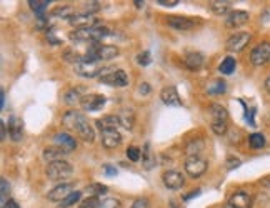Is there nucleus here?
<instances>
[{"label": "nucleus", "mask_w": 270, "mask_h": 208, "mask_svg": "<svg viewBox=\"0 0 270 208\" xmlns=\"http://www.w3.org/2000/svg\"><path fill=\"white\" fill-rule=\"evenodd\" d=\"M100 140H102V145L105 148L114 150V148L120 147L122 135L117 129H105V130H100Z\"/></svg>", "instance_id": "nucleus-10"}, {"label": "nucleus", "mask_w": 270, "mask_h": 208, "mask_svg": "<svg viewBox=\"0 0 270 208\" xmlns=\"http://www.w3.org/2000/svg\"><path fill=\"white\" fill-rule=\"evenodd\" d=\"M270 60V44L268 42H260L250 52V62L255 67H262Z\"/></svg>", "instance_id": "nucleus-9"}, {"label": "nucleus", "mask_w": 270, "mask_h": 208, "mask_svg": "<svg viewBox=\"0 0 270 208\" xmlns=\"http://www.w3.org/2000/svg\"><path fill=\"white\" fill-rule=\"evenodd\" d=\"M184 168L189 177L200 178L207 172V162L200 157H187V160H185V163H184Z\"/></svg>", "instance_id": "nucleus-7"}, {"label": "nucleus", "mask_w": 270, "mask_h": 208, "mask_svg": "<svg viewBox=\"0 0 270 208\" xmlns=\"http://www.w3.org/2000/svg\"><path fill=\"white\" fill-rule=\"evenodd\" d=\"M80 198H82V191H72L70 195L67 196L65 200H62L60 201V208H70L72 205H75V203H78V201H80Z\"/></svg>", "instance_id": "nucleus-34"}, {"label": "nucleus", "mask_w": 270, "mask_h": 208, "mask_svg": "<svg viewBox=\"0 0 270 208\" xmlns=\"http://www.w3.org/2000/svg\"><path fill=\"white\" fill-rule=\"evenodd\" d=\"M119 55V49L115 45H105V44H92L82 57V62H102V60H112Z\"/></svg>", "instance_id": "nucleus-2"}, {"label": "nucleus", "mask_w": 270, "mask_h": 208, "mask_svg": "<svg viewBox=\"0 0 270 208\" xmlns=\"http://www.w3.org/2000/svg\"><path fill=\"white\" fill-rule=\"evenodd\" d=\"M0 130H2V140L7 138V125H5V122H0Z\"/></svg>", "instance_id": "nucleus-50"}, {"label": "nucleus", "mask_w": 270, "mask_h": 208, "mask_svg": "<svg viewBox=\"0 0 270 208\" xmlns=\"http://www.w3.org/2000/svg\"><path fill=\"white\" fill-rule=\"evenodd\" d=\"M99 82L104 83V85H109V87H127L129 85V75L117 68V70H112V72H107V68H105V72L102 75L99 77Z\"/></svg>", "instance_id": "nucleus-5"}, {"label": "nucleus", "mask_w": 270, "mask_h": 208, "mask_svg": "<svg viewBox=\"0 0 270 208\" xmlns=\"http://www.w3.org/2000/svg\"><path fill=\"white\" fill-rule=\"evenodd\" d=\"M97 127L99 130H105V129H117V125H120V120H119V115H107V117H102L99 119L97 122Z\"/></svg>", "instance_id": "nucleus-24"}, {"label": "nucleus", "mask_w": 270, "mask_h": 208, "mask_svg": "<svg viewBox=\"0 0 270 208\" xmlns=\"http://www.w3.org/2000/svg\"><path fill=\"white\" fill-rule=\"evenodd\" d=\"M112 35L107 27H92V29H75L70 32V40L72 42H92L97 44L99 40L105 39V37Z\"/></svg>", "instance_id": "nucleus-3"}, {"label": "nucleus", "mask_w": 270, "mask_h": 208, "mask_svg": "<svg viewBox=\"0 0 270 208\" xmlns=\"http://www.w3.org/2000/svg\"><path fill=\"white\" fill-rule=\"evenodd\" d=\"M139 92L142 93V95H147V93H149L150 92V85L149 83H140V87H139Z\"/></svg>", "instance_id": "nucleus-48"}, {"label": "nucleus", "mask_w": 270, "mask_h": 208, "mask_svg": "<svg viewBox=\"0 0 270 208\" xmlns=\"http://www.w3.org/2000/svg\"><path fill=\"white\" fill-rule=\"evenodd\" d=\"M83 191H87L88 196H97L99 198L100 195L107 193V186L102 185V183H90V185H87V188Z\"/></svg>", "instance_id": "nucleus-31"}, {"label": "nucleus", "mask_w": 270, "mask_h": 208, "mask_svg": "<svg viewBox=\"0 0 270 208\" xmlns=\"http://www.w3.org/2000/svg\"><path fill=\"white\" fill-rule=\"evenodd\" d=\"M63 102H65L67 105H75L78 102H82V97H80V92L75 88H70L67 90L65 95H63Z\"/></svg>", "instance_id": "nucleus-33"}, {"label": "nucleus", "mask_w": 270, "mask_h": 208, "mask_svg": "<svg viewBox=\"0 0 270 208\" xmlns=\"http://www.w3.org/2000/svg\"><path fill=\"white\" fill-rule=\"evenodd\" d=\"M209 112H210L212 122H217V124H227V120H229V112L219 103H212L209 107Z\"/></svg>", "instance_id": "nucleus-23"}, {"label": "nucleus", "mask_w": 270, "mask_h": 208, "mask_svg": "<svg viewBox=\"0 0 270 208\" xmlns=\"http://www.w3.org/2000/svg\"><path fill=\"white\" fill-rule=\"evenodd\" d=\"M52 17H59V19H68L70 20L73 17V9L68 7V5H63V7H57L52 12Z\"/></svg>", "instance_id": "nucleus-35"}, {"label": "nucleus", "mask_w": 270, "mask_h": 208, "mask_svg": "<svg viewBox=\"0 0 270 208\" xmlns=\"http://www.w3.org/2000/svg\"><path fill=\"white\" fill-rule=\"evenodd\" d=\"M47 40H49L52 45H60V44H62V40H60V39H57V37L54 35V32H52V30H47Z\"/></svg>", "instance_id": "nucleus-46"}, {"label": "nucleus", "mask_w": 270, "mask_h": 208, "mask_svg": "<svg viewBox=\"0 0 270 208\" xmlns=\"http://www.w3.org/2000/svg\"><path fill=\"white\" fill-rule=\"evenodd\" d=\"M130 208H150V201L142 196V198H137L134 203H132Z\"/></svg>", "instance_id": "nucleus-44"}, {"label": "nucleus", "mask_w": 270, "mask_h": 208, "mask_svg": "<svg viewBox=\"0 0 270 208\" xmlns=\"http://www.w3.org/2000/svg\"><path fill=\"white\" fill-rule=\"evenodd\" d=\"M42 155H44L45 162L54 163V162H60V160H65V157L68 155V152H65L60 147H49V148H45Z\"/></svg>", "instance_id": "nucleus-22"}, {"label": "nucleus", "mask_w": 270, "mask_h": 208, "mask_svg": "<svg viewBox=\"0 0 270 208\" xmlns=\"http://www.w3.org/2000/svg\"><path fill=\"white\" fill-rule=\"evenodd\" d=\"M9 191H10V185L9 182L5 178L0 180V193H2V208H5V205H7V195H9Z\"/></svg>", "instance_id": "nucleus-38"}, {"label": "nucleus", "mask_w": 270, "mask_h": 208, "mask_svg": "<svg viewBox=\"0 0 270 208\" xmlns=\"http://www.w3.org/2000/svg\"><path fill=\"white\" fill-rule=\"evenodd\" d=\"M49 0H29V5L30 9L34 10V12L39 15V17H44V12L49 7Z\"/></svg>", "instance_id": "nucleus-30"}, {"label": "nucleus", "mask_w": 270, "mask_h": 208, "mask_svg": "<svg viewBox=\"0 0 270 208\" xmlns=\"http://www.w3.org/2000/svg\"><path fill=\"white\" fill-rule=\"evenodd\" d=\"M100 208H122V203L117 198H105L102 201V205H100Z\"/></svg>", "instance_id": "nucleus-41"}, {"label": "nucleus", "mask_w": 270, "mask_h": 208, "mask_svg": "<svg viewBox=\"0 0 270 208\" xmlns=\"http://www.w3.org/2000/svg\"><path fill=\"white\" fill-rule=\"evenodd\" d=\"M9 135L12 142H20L24 137V124L19 117H10L9 119Z\"/></svg>", "instance_id": "nucleus-20"}, {"label": "nucleus", "mask_w": 270, "mask_h": 208, "mask_svg": "<svg viewBox=\"0 0 270 208\" xmlns=\"http://www.w3.org/2000/svg\"><path fill=\"white\" fill-rule=\"evenodd\" d=\"M72 191H73V183H60V185L54 186V188L47 193V198H49L50 201H57V203H60V201L65 200Z\"/></svg>", "instance_id": "nucleus-13"}, {"label": "nucleus", "mask_w": 270, "mask_h": 208, "mask_svg": "<svg viewBox=\"0 0 270 208\" xmlns=\"http://www.w3.org/2000/svg\"><path fill=\"white\" fill-rule=\"evenodd\" d=\"M73 72L82 78H94L100 77L105 72V68L99 65V62H80L73 65Z\"/></svg>", "instance_id": "nucleus-6"}, {"label": "nucleus", "mask_w": 270, "mask_h": 208, "mask_svg": "<svg viewBox=\"0 0 270 208\" xmlns=\"http://www.w3.org/2000/svg\"><path fill=\"white\" fill-rule=\"evenodd\" d=\"M63 60L68 62V63H73V65H77V63L82 62V57L78 55L75 50H65V52H63Z\"/></svg>", "instance_id": "nucleus-37"}, {"label": "nucleus", "mask_w": 270, "mask_h": 208, "mask_svg": "<svg viewBox=\"0 0 270 208\" xmlns=\"http://www.w3.org/2000/svg\"><path fill=\"white\" fill-rule=\"evenodd\" d=\"M135 7H137V9L144 7V2H139V0H137V2H135Z\"/></svg>", "instance_id": "nucleus-54"}, {"label": "nucleus", "mask_w": 270, "mask_h": 208, "mask_svg": "<svg viewBox=\"0 0 270 208\" xmlns=\"http://www.w3.org/2000/svg\"><path fill=\"white\" fill-rule=\"evenodd\" d=\"M248 22V12L245 10H232V12L227 14L225 25L229 29H239V27L245 25Z\"/></svg>", "instance_id": "nucleus-14"}, {"label": "nucleus", "mask_w": 270, "mask_h": 208, "mask_svg": "<svg viewBox=\"0 0 270 208\" xmlns=\"http://www.w3.org/2000/svg\"><path fill=\"white\" fill-rule=\"evenodd\" d=\"M105 102H107V98H105L104 95L92 93V95H85V97H82L80 105L85 112H97L105 105Z\"/></svg>", "instance_id": "nucleus-12"}, {"label": "nucleus", "mask_w": 270, "mask_h": 208, "mask_svg": "<svg viewBox=\"0 0 270 208\" xmlns=\"http://www.w3.org/2000/svg\"><path fill=\"white\" fill-rule=\"evenodd\" d=\"M100 200L97 198V196H88V198H85L80 203V206L78 208H100Z\"/></svg>", "instance_id": "nucleus-39"}, {"label": "nucleus", "mask_w": 270, "mask_h": 208, "mask_svg": "<svg viewBox=\"0 0 270 208\" xmlns=\"http://www.w3.org/2000/svg\"><path fill=\"white\" fill-rule=\"evenodd\" d=\"M229 205L232 208H252L253 205V198L247 191H235L234 195L229 198Z\"/></svg>", "instance_id": "nucleus-15"}, {"label": "nucleus", "mask_w": 270, "mask_h": 208, "mask_svg": "<svg viewBox=\"0 0 270 208\" xmlns=\"http://www.w3.org/2000/svg\"><path fill=\"white\" fill-rule=\"evenodd\" d=\"M127 157H129V160H132V162H139L142 157V150L137 147H129L127 148Z\"/></svg>", "instance_id": "nucleus-40"}, {"label": "nucleus", "mask_w": 270, "mask_h": 208, "mask_svg": "<svg viewBox=\"0 0 270 208\" xmlns=\"http://www.w3.org/2000/svg\"><path fill=\"white\" fill-rule=\"evenodd\" d=\"M225 90H227V83L222 78L214 80V82L209 83V87H207V92L210 95H222V93H225Z\"/></svg>", "instance_id": "nucleus-29"}, {"label": "nucleus", "mask_w": 270, "mask_h": 208, "mask_svg": "<svg viewBox=\"0 0 270 208\" xmlns=\"http://www.w3.org/2000/svg\"><path fill=\"white\" fill-rule=\"evenodd\" d=\"M265 90H267V92L270 93V77L265 80Z\"/></svg>", "instance_id": "nucleus-53"}, {"label": "nucleus", "mask_w": 270, "mask_h": 208, "mask_svg": "<svg viewBox=\"0 0 270 208\" xmlns=\"http://www.w3.org/2000/svg\"><path fill=\"white\" fill-rule=\"evenodd\" d=\"M83 5H85V12L90 14V15L100 10V2H85Z\"/></svg>", "instance_id": "nucleus-43"}, {"label": "nucleus", "mask_w": 270, "mask_h": 208, "mask_svg": "<svg viewBox=\"0 0 270 208\" xmlns=\"http://www.w3.org/2000/svg\"><path fill=\"white\" fill-rule=\"evenodd\" d=\"M137 62H139V65H142V67L149 65V63L152 62L150 52H142V53H139V55H137Z\"/></svg>", "instance_id": "nucleus-42"}, {"label": "nucleus", "mask_w": 270, "mask_h": 208, "mask_svg": "<svg viewBox=\"0 0 270 208\" xmlns=\"http://www.w3.org/2000/svg\"><path fill=\"white\" fill-rule=\"evenodd\" d=\"M119 120H120V125L122 127H125L127 130H132L134 129V122H135V119H134V114H132L130 110H124L122 114L119 115Z\"/></svg>", "instance_id": "nucleus-32"}, {"label": "nucleus", "mask_w": 270, "mask_h": 208, "mask_svg": "<svg viewBox=\"0 0 270 208\" xmlns=\"http://www.w3.org/2000/svg\"><path fill=\"white\" fill-rule=\"evenodd\" d=\"M184 63L189 70L197 72L199 68H202V65H204V55L200 52H189L184 58Z\"/></svg>", "instance_id": "nucleus-21"}, {"label": "nucleus", "mask_w": 270, "mask_h": 208, "mask_svg": "<svg viewBox=\"0 0 270 208\" xmlns=\"http://www.w3.org/2000/svg\"><path fill=\"white\" fill-rule=\"evenodd\" d=\"M157 4L162 5V7H175L178 4V0H158Z\"/></svg>", "instance_id": "nucleus-47"}, {"label": "nucleus", "mask_w": 270, "mask_h": 208, "mask_svg": "<svg viewBox=\"0 0 270 208\" xmlns=\"http://www.w3.org/2000/svg\"><path fill=\"white\" fill-rule=\"evenodd\" d=\"M162 102L168 107H180L182 105V100H180V95L177 92L175 87H163L160 92Z\"/></svg>", "instance_id": "nucleus-18"}, {"label": "nucleus", "mask_w": 270, "mask_h": 208, "mask_svg": "<svg viewBox=\"0 0 270 208\" xmlns=\"http://www.w3.org/2000/svg\"><path fill=\"white\" fill-rule=\"evenodd\" d=\"M45 173H47V177H49V180L59 182V180H65L68 177H72L73 167L67 162V160H60V162H54V163L47 165Z\"/></svg>", "instance_id": "nucleus-4"}, {"label": "nucleus", "mask_w": 270, "mask_h": 208, "mask_svg": "<svg viewBox=\"0 0 270 208\" xmlns=\"http://www.w3.org/2000/svg\"><path fill=\"white\" fill-rule=\"evenodd\" d=\"M204 150V142L200 140V138H195L187 145L185 148V153H187L189 157H199V153Z\"/></svg>", "instance_id": "nucleus-28"}, {"label": "nucleus", "mask_w": 270, "mask_h": 208, "mask_svg": "<svg viewBox=\"0 0 270 208\" xmlns=\"http://www.w3.org/2000/svg\"><path fill=\"white\" fill-rule=\"evenodd\" d=\"M237 167H240V160L239 158H235V157H229V158H227V168L234 170Z\"/></svg>", "instance_id": "nucleus-45"}, {"label": "nucleus", "mask_w": 270, "mask_h": 208, "mask_svg": "<svg viewBox=\"0 0 270 208\" xmlns=\"http://www.w3.org/2000/svg\"><path fill=\"white\" fill-rule=\"evenodd\" d=\"M172 208H175V206H172Z\"/></svg>", "instance_id": "nucleus-55"}, {"label": "nucleus", "mask_w": 270, "mask_h": 208, "mask_svg": "<svg viewBox=\"0 0 270 208\" xmlns=\"http://www.w3.org/2000/svg\"><path fill=\"white\" fill-rule=\"evenodd\" d=\"M5 208H20V206H19V203L15 200H9L7 205H5Z\"/></svg>", "instance_id": "nucleus-51"}, {"label": "nucleus", "mask_w": 270, "mask_h": 208, "mask_svg": "<svg viewBox=\"0 0 270 208\" xmlns=\"http://www.w3.org/2000/svg\"><path fill=\"white\" fill-rule=\"evenodd\" d=\"M230 5L232 2H229V0H214V2L209 4V7L217 15H225L230 10Z\"/></svg>", "instance_id": "nucleus-26"}, {"label": "nucleus", "mask_w": 270, "mask_h": 208, "mask_svg": "<svg viewBox=\"0 0 270 208\" xmlns=\"http://www.w3.org/2000/svg\"><path fill=\"white\" fill-rule=\"evenodd\" d=\"M142 165H144L145 170H152L155 167V155L150 150V143H145L144 148H142Z\"/></svg>", "instance_id": "nucleus-25"}, {"label": "nucleus", "mask_w": 270, "mask_h": 208, "mask_svg": "<svg viewBox=\"0 0 270 208\" xmlns=\"http://www.w3.org/2000/svg\"><path fill=\"white\" fill-rule=\"evenodd\" d=\"M54 142H55L57 147L63 148V150L68 152V153L77 148V140L70 135V133H65V132L55 133V135H54Z\"/></svg>", "instance_id": "nucleus-17"}, {"label": "nucleus", "mask_w": 270, "mask_h": 208, "mask_svg": "<svg viewBox=\"0 0 270 208\" xmlns=\"http://www.w3.org/2000/svg\"><path fill=\"white\" fill-rule=\"evenodd\" d=\"M248 145L258 150V148L265 147V137H263L262 133H252V135L248 137Z\"/></svg>", "instance_id": "nucleus-36"}, {"label": "nucleus", "mask_w": 270, "mask_h": 208, "mask_svg": "<svg viewBox=\"0 0 270 208\" xmlns=\"http://www.w3.org/2000/svg\"><path fill=\"white\" fill-rule=\"evenodd\" d=\"M252 40V34L250 32H237V34H234L232 37H229V40H227V50L229 52H242L245 47L250 44Z\"/></svg>", "instance_id": "nucleus-8"}, {"label": "nucleus", "mask_w": 270, "mask_h": 208, "mask_svg": "<svg viewBox=\"0 0 270 208\" xmlns=\"http://www.w3.org/2000/svg\"><path fill=\"white\" fill-rule=\"evenodd\" d=\"M235 67H237L235 58H232V57H225L224 60H222V63H220L219 70H220L222 75H230V73H234V72H235Z\"/></svg>", "instance_id": "nucleus-27"}, {"label": "nucleus", "mask_w": 270, "mask_h": 208, "mask_svg": "<svg viewBox=\"0 0 270 208\" xmlns=\"http://www.w3.org/2000/svg\"><path fill=\"white\" fill-rule=\"evenodd\" d=\"M62 125L68 130L75 132L78 138H82L85 143H92L95 140L94 127L88 124L87 117L82 115L80 112H77V110L67 112V114L62 117Z\"/></svg>", "instance_id": "nucleus-1"}, {"label": "nucleus", "mask_w": 270, "mask_h": 208, "mask_svg": "<svg viewBox=\"0 0 270 208\" xmlns=\"http://www.w3.org/2000/svg\"><path fill=\"white\" fill-rule=\"evenodd\" d=\"M167 24L170 29L177 30V32H189L195 27L194 20H190L187 17H168Z\"/></svg>", "instance_id": "nucleus-19"}, {"label": "nucleus", "mask_w": 270, "mask_h": 208, "mask_svg": "<svg viewBox=\"0 0 270 208\" xmlns=\"http://www.w3.org/2000/svg\"><path fill=\"white\" fill-rule=\"evenodd\" d=\"M104 172H105V175H110V177H112V175H117V170H115L114 167H110V165H105Z\"/></svg>", "instance_id": "nucleus-49"}, {"label": "nucleus", "mask_w": 270, "mask_h": 208, "mask_svg": "<svg viewBox=\"0 0 270 208\" xmlns=\"http://www.w3.org/2000/svg\"><path fill=\"white\" fill-rule=\"evenodd\" d=\"M4 105H5V92L2 90L0 92V109H4Z\"/></svg>", "instance_id": "nucleus-52"}, {"label": "nucleus", "mask_w": 270, "mask_h": 208, "mask_svg": "<svg viewBox=\"0 0 270 208\" xmlns=\"http://www.w3.org/2000/svg\"><path fill=\"white\" fill-rule=\"evenodd\" d=\"M68 22L75 27V29H92V27H97L99 20L90 14H80V15H73Z\"/></svg>", "instance_id": "nucleus-16"}, {"label": "nucleus", "mask_w": 270, "mask_h": 208, "mask_svg": "<svg viewBox=\"0 0 270 208\" xmlns=\"http://www.w3.org/2000/svg\"><path fill=\"white\" fill-rule=\"evenodd\" d=\"M162 182L168 190H180L185 185V177L177 170H167L162 175Z\"/></svg>", "instance_id": "nucleus-11"}]
</instances>
